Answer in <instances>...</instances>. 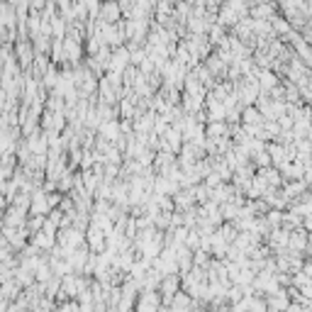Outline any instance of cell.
<instances>
[{"instance_id": "cell-1", "label": "cell", "mask_w": 312, "mask_h": 312, "mask_svg": "<svg viewBox=\"0 0 312 312\" xmlns=\"http://www.w3.org/2000/svg\"><path fill=\"white\" fill-rule=\"evenodd\" d=\"M137 312H159V295H154V293H149L147 290V293L139 298Z\"/></svg>"}, {"instance_id": "cell-2", "label": "cell", "mask_w": 312, "mask_h": 312, "mask_svg": "<svg viewBox=\"0 0 312 312\" xmlns=\"http://www.w3.org/2000/svg\"><path fill=\"white\" fill-rule=\"evenodd\" d=\"M176 288H178V278L176 275H168L164 283H161V290L166 293V303H171V295L176 293Z\"/></svg>"}]
</instances>
